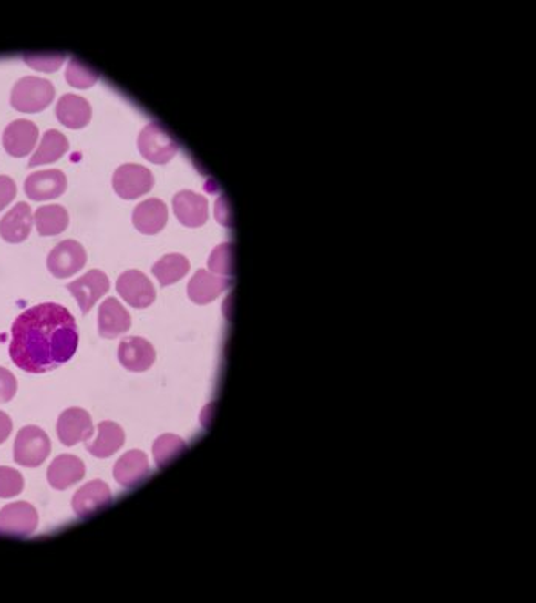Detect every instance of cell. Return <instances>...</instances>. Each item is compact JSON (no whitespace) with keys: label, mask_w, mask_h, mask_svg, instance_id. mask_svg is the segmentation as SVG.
<instances>
[{"label":"cell","mask_w":536,"mask_h":603,"mask_svg":"<svg viewBox=\"0 0 536 603\" xmlns=\"http://www.w3.org/2000/svg\"><path fill=\"white\" fill-rule=\"evenodd\" d=\"M79 346L75 317L57 303L22 312L11 328L10 357L20 370L42 374L64 365Z\"/></svg>","instance_id":"1"},{"label":"cell","mask_w":536,"mask_h":603,"mask_svg":"<svg viewBox=\"0 0 536 603\" xmlns=\"http://www.w3.org/2000/svg\"><path fill=\"white\" fill-rule=\"evenodd\" d=\"M55 99V87L50 80L26 76L11 91V105L20 113H39Z\"/></svg>","instance_id":"2"},{"label":"cell","mask_w":536,"mask_h":603,"mask_svg":"<svg viewBox=\"0 0 536 603\" xmlns=\"http://www.w3.org/2000/svg\"><path fill=\"white\" fill-rule=\"evenodd\" d=\"M50 453V437L39 426H26L15 437V460L19 465L26 468L40 466Z\"/></svg>","instance_id":"3"},{"label":"cell","mask_w":536,"mask_h":603,"mask_svg":"<svg viewBox=\"0 0 536 603\" xmlns=\"http://www.w3.org/2000/svg\"><path fill=\"white\" fill-rule=\"evenodd\" d=\"M139 151L151 164L165 165L178 153V144L160 124L151 122L140 131Z\"/></svg>","instance_id":"4"},{"label":"cell","mask_w":536,"mask_h":603,"mask_svg":"<svg viewBox=\"0 0 536 603\" xmlns=\"http://www.w3.org/2000/svg\"><path fill=\"white\" fill-rule=\"evenodd\" d=\"M37 524V511L28 502L6 505L0 511V536L26 537L35 533Z\"/></svg>","instance_id":"5"},{"label":"cell","mask_w":536,"mask_h":603,"mask_svg":"<svg viewBox=\"0 0 536 603\" xmlns=\"http://www.w3.org/2000/svg\"><path fill=\"white\" fill-rule=\"evenodd\" d=\"M153 173L139 164H125L116 169L113 189L118 196L127 200L138 199L153 189Z\"/></svg>","instance_id":"6"},{"label":"cell","mask_w":536,"mask_h":603,"mask_svg":"<svg viewBox=\"0 0 536 603\" xmlns=\"http://www.w3.org/2000/svg\"><path fill=\"white\" fill-rule=\"evenodd\" d=\"M87 263L85 248L76 240H64L51 250L46 265L53 276L67 279L75 276Z\"/></svg>","instance_id":"7"},{"label":"cell","mask_w":536,"mask_h":603,"mask_svg":"<svg viewBox=\"0 0 536 603\" xmlns=\"http://www.w3.org/2000/svg\"><path fill=\"white\" fill-rule=\"evenodd\" d=\"M116 288L120 297L133 308H147L156 301L153 282L138 270H129L120 274Z\"/></svg>","instance_id":"8"},{"label":"cell","mask_w":536,"mask_h":603,"mask_svg":"<svg viewBox=\"0 0 536 603\" xmlns=\"http://www.w3.org/2000/svg\"><path fill=\"white\" fill-rule=\"evenodd\" d=\"M57 437L65 446H75L93 437L91 415L82 408H68L57 419Z\"/></svg>","instance_id":"9"},{"label":"cell","mask_w":536,"mask_h":603,"mask_svg":"<svg viewBox=\"0 0 536 603\" xmlns=\"http://www.w3.org/2000/svg\"><path fill=\"white\" fill-rule=\"evenodd\" d=\"M67 290L79 302L82 314H88L96 302L109 291V279L99 270H91L75 282L68 283Z\"/></svg>","instance_id":"10"},{"label":"cell","mask_w":536,"mask_h":603,"mask_svg":"<svg viewBox=\"0 0 536 603\" xmlns=\"http://www.w3.org/2000/svg\"><path fill=\"white\" fill-rule=\"evenodd\" d=\"M67 189V178L59 169L37 171L26 178V194L31 200L42 202L59 198Z\"/></svg>","instance_id":"11"},{"label":"cell","mask_w":536,"mask_h":603,"mask_svg":"<svg viewBox=\"0 0 536 603\" xmlns=\"http://www.w3.org/2000/svg\"><path fill=\"white\" fill-rule=\"evenodd\" d=\"M39 129L31 120L19 119L11 122L4 131V148L13 158H26L35 148Z\"/></svg>","instance_id":"12"},{"label":"cell","mask_w":536,"mask_h":603,"mask_svg":"<svg viewBox=\"0 0 536 603\" xmlns=\"http://www.w3.org/2000/svg\"><path fill=\"white\" fill-rule=\"evenodd\" d=\"M118 357L127 370L142 373L153 366L154 361H156V352L147 339L127 337L119 343Z\"/></svg>","instance_id":"13"},{"label":"cell","mask_w":536,"mask_h":603,"mask_svg":"<svg viewBox=\"0 0 536 603\" xmlns=\"http://www.w3.org/2000/svg\"><path fill=\"white\" fill-rule=\"evenodd\" d=\"M174 214L179 222L189 228L204 225L209 219L207 199L193 191H180L173 199Z\"/></svg>","instance_id":"14"},{"label":"cell","mask_w":536,"mask_h":603,"mask_svg":"<svg viewBox=\"0 0 536 603\" xmlns=\"http://www.w3.org/2000/svg\"><path fill=\"white\" fill-rule=\"evenodd\" d=\"M111 502V490L102 480H93L82 486L73 497V509L76 515L85 519L99 513Z\"/></svg>","instance_id":"15"},{"label":"cell","mask_w":536,"mask_h":603,"mask_svg":"<svg viewBox=\"0 0 536 603\" xmlns=\"http://www.w3.org/2000/svg\"><path fill=\"white\" fill-rule=\"evenodd\" d=\"M33 227V214L28 203H15V207L0 220V236L10 243L24 242L31 233Z\"/></svg>","instance_id":"16"},{"label":"cell","mask_w":536,"mask_h":603,"mask_svg":"<svg viewBox=\"0 0 536 603\" xmlns=\"http://www.w3.org/2000/svg\"><path fill=\"white\" fill-rule=\"evenodd\" d=\"M85 477L84 462L71 455H62L51 462L48 482L55 490L64 491L79 484Z\"/></svg>","instance_id":"17"},{"label":"cell","mask_w":536,"mask_h":603,"mask_svg":"<svg viewBox=\"0 0 536 603\" xmlns=\"http://www.w3.org/2000/svg\"><path fill=\"white\" fill-rule=\"evenodd\" d=\"M129 327H131V317L118 299L108 297L107 301L102 302L99 308L100 337L116 339L129 332Z\"/></svg>","instance_id":"18"},{"label":"cell","mask_w":536,"mask_h":603,"mask_svg":"<svg viewBox=\"0 0 536 603\" xmlns=\"http://www.w3.org/2000/svg\"><path fill=\"white\" fill-rule=\"evenodd\" d=\"M113 475L118 484L133 488L149 475V457L139 450L129 451L116 462Z\"/></svg>","instance_id":"19"},{"label":"cell","mask_w":536,"mask_h":603,"mask_svg":"<svg viewBox=\"0 0 536 603\" xmlns=\"http://www.w3.org/2000/svg\"><path fill=\"white\" fill-rule=\"evenodd\" d=\"M169 220V210L160 199H149L134 208L133 223L138 231L144 234H158Z\"/></svg>","instance_id":"20"},{"label":"cell","mask_w":536,"mask_h":603,"mask_svg":"<svg viewBox=\"0 0 536 603\" xmlns=\"http://www.w3.org/2000/svg\"><path fill=\"white\" fill-rule=\"evenodd\" d=\"M56 116L67 128H84L91 120V107L88 100L80 96L65 95L56 105Z\"/></svg>","instance_id":"21"},{"label":"cell","mask_w":536,"mask_h":603,"mask_svg":"<svg viewBox=\"0 0 536 603\" xmlns=\"http://www.w3.org/2000/svg\"><path fill=\"white\" fill-rule=\"evenodd\" d=\"M99 434L95 440H87V450L89 455L98 459H107L122 448L125 442V433L115 422H100Z\"/></svg>","instance_id":"22"},{"label":"cell","mask_w":536,"mask_h":603,"mask_svg":"<svg viewBox=\"0 0 536 603\" xmlns=\"http://www.w3.org/2000/svg\"><path fill=\"white\" fill-rule=\"evenodd\" d=\"M227 277H219L205 270H199L189 283V296L194 303L205 305L214 301L221 292L229 288Z\"/></svg>","instance_id":"23"},{"label":"cell","mask_w":536,"mask_h":603,"mask_svg":"<svg viewBox=\"0 0 536 603\" xmlns=\"http://www.w3.org/2000/svg\"><path fill=\"white\" fill-rule=\"evenodd\" d=\"M68 148L70 145L64 134L59 133L57 129H48L42 138L39 148L36 149V153L31 158L30 167L53 164L56 160H59Z\"/></svg>","instance_id":"24"},{"label":"cell","mask_w":536,"mask_h":603,"mask_svg":"<svg viewBox=\"0 0 536 603\" xmlns=\"http://www.w3.org/2000/svg\"><path fill=\"white\" fill-rule=\"evenodd\" d=\"M70 222L68 211L60 205H45L35 214L36 228L40 236H57L64 233Z\"/></svg>","instance_id":"25"},{"label":"cell","mask_w":536,"mask_h":603,"mask_svg":"<svg viewBox=\"0 0 536 603\" xmlns=\"http://www.w3.org/2000/svg\"><path fill=\"white\" fill-rule=\"evenodd\" d=\"M189 259L180 254H167L154 263L153 274L162 287H169L180 281L189 272Z\"/></svg>","instance_id":"26"},{"label":"cell","mask_w":536,"mask_h":603,"mask_svg":"<svg viewBox=\"0 0 536 603\" xmlns=\"http://www.w3.org/2000/svg\"><path fill=\"white\" fill-rule=\"evenodd\" d=\"M185 445L184 440L174 434L160 435L156 439L153 445L154 460L158 468H164L169 465L171 460L176 459L180 453H184Z\"/></svg>","instance_id":"27"},{"label":"cell","mask_w":536,"mask_h":603,"mask_svg":"<svg viewBox=\"0 0 536 603\" xmlns=\"http://www.w3.org/2000/svg\"><path fill=\"white\" fill-rule=\"evenodd\" d=\"M67 82L75 88H89L99 80V75L80 60L71 59L67 68Z\"/></svg>","instance_id":"28"},{"label":"cell","mask_w":536,"mask_h":603,"mask_svg":"<svg viewBox=\"0 0 536 603\" xmlns=\"http://www.w3.org/2000/svg\"><path fill=\"white\" fill-rule=\"evenodd\" d=\"M24 490V477L10 466H0V499H11Z\"/></svg>","instance_id":"29"},{"label":"cell","mask_w":536,"mask_h":603,"mask_svg":"<svg viewBox=\"0 0 536 603\" xmlns=\"http://www.w3.org/2000/svg\"><path fill=\"white\" fill-rule=\"evenodd\" d=\"M209 267L216 274H222V276L232 274V245L230 243H222L211 252Z\"/></svg>","instance_id":"30"},{"label":"cell","mask_w":536,"mask_h":603,"mask_svg":"<svg viewBox=\"0 0 536 603\" xmlns=\"http://www.w3.org/2000/svg\"><path fill=\"white\" fill-rule=\"evenodd\" d=\"M26 65H30L31 68L37 69V71H44V73H53L56 69H59L64 64V55H26L24 56Z\"/></svg>","instance_id":"31"},{"label":"cell","mask_w":536,"mask_h":603,"mask_svg":"<svg viewBox=\"0 0 536 603\" xmlns=\"http://www.w3.org/2000/svg\"><path fill=\"white\" fill-rule=\"evenodd\" d=\"M17 393V381L11 371L0 366V404L13 401Z\"/></svg>","instance_id":"32"},{"label":"cell","mask_w":536,"mask_h":603,"mask_svg":"<svg viewBox=\"0 0 536 603\" xmlns=\"http://www.w3.org/2000/svg\"><path fill=\"white\" fill-rule=\"evenodd\" d=\"M15 183L10 176H0V211L15 198Z\"/></svg>","instance_id":"33"},{"label":"cell","mask_w":536,"mask_h":603,"mask_svg":"<svg viewBox=\"0 0 536 603\" xmlns=\"http://www.w3.org/2000/svg\"><path fill=\"white\" fill-rule=\"evenodd\" d=\"M11 431H13V422H11L10 415L0 411V444H4L10 437Z\"/></svg>","instance_id":"34"}]
</instances>
